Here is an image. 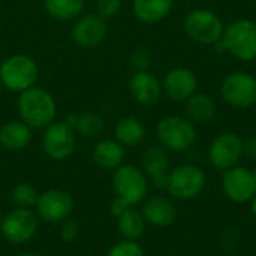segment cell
I'll list each match as a JSON object with an SVG mask.
<instances>
[{
    "label": "cell",
    "mask_w": 256,
    "mask_h": 256,
    "mask_svg": "<svg viewBox=\"0 0 256 256\" xmlns=\"http://www.w3.org/2000/svg\"><path fill=\"white\" fill-rule=\"evenodd\" d=\"M116 200L111 204V213L120 218L128 208L140 204L148 190V180L144 171L135 165H122L112 176Z\"/></svg>",
    "instance_id": "cell-1"
},
{
    "label": "cell",
    "mask_w": 256,
    "mask_h": 256,
    "mask_svg": "<svg viewBox=\"0 0 256 256\" xmlns=\"http://www.w3.org/2000/svg\"><path fill=\"white\" fill-rule=\"evenodd\" d=\"M16 111L20 120L32 129H45L54 122L57 105L48 90L33 86L18 93Z\"/></svg>",
    "instance_id": "cell-2"
},
{
    "label": "cell",
    "mask_w": 256,
    "mask_h": 256,
    "mask_svg": "<svg viewBox=\"0 0 256 256\" xmlns=\"http://www.w3.org/2000/svg\"><path fill=\"white\" fill-rule=\"evenodd\" d=\"M216 51L228 52L242 62L256 58V21L238 18L225 26L222 38L214 44Z\"/></svg>",
    "instance_id": "cell-3"
},
{
    "label": "cell",
    "mask_w": 256,
    "mask_h": 256,
    "mask_svg": "<svg viewBox=\"0 0 256 256\" xmlns=\"http://www.w3.org/2000/svg\"><path fill=\"white\" fill-rule=\"evenodd\" d=\"M156 136L164 148L174 153H183L195 144L196 128L188 117L166 116L158 122Z\"/></svg>",
    "instance_id": "cell-4"
},
{
    "label": "cell",
    "mask_w": 256,
    "mask_h": 256,
    "mask_svg": "<svg viewBox=\"0 0 256 256\" xmlns=\"http://www.w3.org/2000/svg\"><path fill=\"white\" fill-rule=\"evenodd\" d=\"M39 78L36 62L26 54H14L6 57L0 64V81L3 88L21 93L33 86Z\"/></svg>",
    "instance_id": "cell-5"
},
{
    "label": "cell",
    "mask_w": 256,
    "mask_h": 256,
    "mask_svg": "<svg viewBox=\"0 0 256 256\" xmlns=\"http://www.w3.org/2000/svg\"><path fill=\"white\" fill-rule=\"evenodd\" d=\"M186 36L200 45H214L224 34L225 24L222 18L212 9H192L183 22Z\"/></svg>",
    "instance_id": "cell-6"
},
{
    "label": "cell",
    "mask_w": 256,
    "mask_h": 256,
    "mask_svg": "<svg viewBox=\"0 0 256 256\" xmlns=\"http://www.w3.org/2000/svg\"><path fill=\"white\" fill-rule=\"evenodd\" d=\"M206 182V172L200 166L184 164L170 170L165 189L176 200L190 201L204 190Z\"/></svg>",
    "instance_id": "cell-7"
},
{
    "label": "cell",
    "mask_w": 256,
    "mask_h": 256,
    "mask_svg": "<svg viewBox=\"0 0 256 256\" xmlns=\"http://www.w3.org/2000/svg\"><path fill=\"white\" fill-rule=\"evenodd\" d=\"M224 100L237 110H246L256 105V78L246 72H232L220 84Z\"/></svg>",
    "instance_id": "cell-8"
},
{
    "label": "cell",
    "mask_w": 256,
    "mask_h": 256,
    "mask_svg": "<svg viewBox=\"0 0 256 256\" xmlns=\"http://www.w3.org/2000/svg\"><path fill=\"white\" fill-rule=\"evenodd\" d=\"M76 146L75 130L63 120L52 122L45 128L42 135V148L44 153L52 160H64L72 156Z\"/></svg>",
    "instance_id": "cell-9"
},
{
    "label": "cell",
    "mask_w": 256,
    "mask_h": 256,
    "mask_svg": "<svg viewBox=\"0 0 256 256\" xmlns=\"http://www.w3.org/2000/svg\"><path fill=\"white\" fill-rule=\"evenodd\" d=\"M242 156L243 140L232 132H224L218 135L208 147V160L219 171H226L232 166H237Z\"/></svg>",
    "instance_id": "cell-10"
},
{
    "label": "cell",
    "mask_w": 256,
    "mask_h": 256,
    "mask_svg": "<svg viewBox=\"0 0 256 256\" xmlns=\"http://www.w3.org/2000/svg\"><path fill=\"white\" fill-rule=\"evenodd\" d=\"M222 189L236 204H246L256 195L255 172L244 166H232L224 171Z\"/></svg>",
    "instance_id": "cell-11"
},
{
    "label": "cell",
    "mask_w": 256,
    "mask_h": 256,
    "mask_svg": "<svg viewBox=\"0 0 256 256\" xmlns=\"http://www.w3.org/2000/svg\"><path fill=\"white\" fill-rule=\"evenodd\" d=\"M3 237L14 244L28 242L38 230V218L28 208H16L6 214L0 222Z\"/></svg>",
    "instance_id": "cell-12"
},
{
    "label": "cell",
    "mask_w": 256,
    "mask_h": 256,
    "mask_svg": "<svg viewBox=\"0 0 256 256\" xmlns=\"http://www.w3.org/2000/svg\"><path fill=\"white\" fill-rule=\"evenodd\" d=\"M108 34L106 20L98 14H82L80 15L70 30L74 42L81 48H94L100 45Z\"/></svg>",
    "instance_id": "cell-13"
},
{
    "label": "cell",
    "mask_w": 256,
    "mask_h": 256,
    "mask_svg": "<svg viewBox=\"0 0 256 256\" xmlns=\"http://www.w3.org/2000/svg\"><path fill=\"white\" fill-rule=\"evenodd\" d=\"M164 94L172 102H186L198 90L196 74L184 66L171 69L162 81Z\"/></svg>",
    "instance_id": "cell-14"
},
{
    "label": "cell",
    "mask_w": 256,
    "mask_h": 256,
    "mask_svg": "<svg viewBox=\"0 0 256 256\" xmlns=\"http://www.w3.org/2000/svg\"><path fill=\"white\" fill-rule=\"evenodd\" d=\"M39 216L48 224H58L66 220L74 210L72 196L60 189L44 192L36 202Z\"/></svg>",
    "instance_id": "cell-15"
},
{
    "label": "cell",
    "mask_w": 256,
    "mask_h": 256,
    "mask_svg": "<svg viewBox=\"0 0 256 256\" xmlns=\"http://www.w3.org/2000/svg\"><path fill=\"white\" fill-rule=\"evenodd\" d=\"M128 88H129L132 99L142 106L156 105L164 94L162 82L150 70L134 72V75L129 78Z\"/></svg>",
    "instance_id": "cell-16"
},
{
    "label": "cell",
    "mask_w": 256,
    "mask_h": 256,
    "mask_svg": "<svg viewBox=\"0 0 256 256\" xmlns=\"http://www.w3.org/2000/svg\"><path fill=\"white\" fill-rule=\"evenodd\" d=\"M141 164H142V171L147 176V178H150L156 188L165 189L166 177L170 172L168 150L164 148L160 144L148 146L142 153Z\"/></svg>",
    "instance_id": "cell-17"
},
{
    "label": "cell",
    "mask_w": 256,
    "mask_h": 256,
    "mask_svg": "<svg viewBox=\"0 0 256 256\" xmlns=\"http://www.w3.org/2000/svg\"><path fill=\"white\" fill-rule=\"evenodd\" d=\"M141 213L146 222L156 228H166L172 225L177 218V208L174 202L165 196H153L146 201Z\"/></svg>",
    "instance_id": "cell-18"
},
{
    "label": "cell",
    "mask_w": 256,
    "mask_h": 256,
    "mask_svg": "<svg viewBox=\"0 0 256 256\" xmlns=\"http://www.w3.org/2000/svg\"><path fill=\"white\" fill-rule=\"evenodd\" d=\"M174 8V0H132V12L142 24H156L165 20Z\"/></svg>",
    "instance_id": "cell-19"
},
{
    "label": "cell",
    "mask_w": 256,
    "mask_h": 256,
    "mask_svg": "<svg viewBox=\"0 0 256 256\" xmlns=\"http://www.w3.org/2000/svg\"><path fill=\"white\" fill-rule=\"evenodd\" d=\"M92 158L104 170H117L124 162L126 150L117 140H100L94 146Z\"/></svg>",
    "instance_id": "cell-20"
},
{
    "label": "cell",
    "mask_w": 256,
    "mask_h": 256,
    "mask_svg": "<svg viewBox=\"0 0 256 256\" xmlns=\"http://www.w3.org/2000/svg\"><path fill=\"white\" fill-rule=\"evenodd\" d=\"M32 141V128L21 120H12L0 128V146L10 152L26 148Z\"/></svg>",
    "instance_id": "cell-21"
},
{
    "label": "cell",
    "mask_w": 256,
    "mask_h": 256,
    "mask_svg": "<svg viewBox=\"0 0 256 256\" xmlns=\"http://www.w3.org/2000/svg\"><path fill=\"white\" fill-rule=\"evenodd\" d=\"M186 117L194 123V124H206L210 123L218 111L216 102L212 96L207 93H200L196 92L192 94L186 102Z\"/></svg>",
    "instance_id": "cell-22"
},
{
    "label": "cell",
    "mask_w": 256,
    "mask_h": 256,
    "mask_svg": "<svg viewBox=\"0 0 256 256\" xmlns=\"http://www.w3.org/2000/svg\"><path fill=\"white\" fill-rule=\"evenodd\" d=\"M114 136L123 147H136L146 138V126L136 117H123L116 123Z\"/></svg>",
    "instance_id": "cell-23"
},
{
    "label": "cell",
    "mask_w": 256,
    "mask_h": 256,
    "mask_svg": "<svg viewBox=\"0 0 256 256\" xmlns=\"http://www.w3.org/2000/svg\"><path fill=\"white\" fill-rule=\"evenodd\" d=\"M64 122L75 130V134L84 138H96L105 129L104 118L98 112L92 111L81 114H69Z\"/></svg>",
    "instance_id": "cell-24"
},
{
    "label": "cell",
    "mask_w": 256,
    "mask_h": 256,
    "mask_svg": "<svg viewBox=\"0 0 256 256\" xmlns=\"http://www.w3.org/2000/svg\"><path fill=\"white\" fill-rule=\"evenodd\" d=\"M84 0H44L45 12L57 21H72L82 15Z\"/></svg>",
    "instance_id": "cell-25"
},
{
    "label": "cell",
    "mask_w": 256,
    "mask_h": 256,
    "mask_svg": "<svg viewBox=\"0 0 256 256\" xmlns=\"http://www.w3.org/2000/svg\"><path fill=\"white\" fill-rule=\"evenodd\" d=\"M146 219L142 216V213H140L138 210H134L132 207L128 208L120 218H118V232L122 234V237L124 240H130V242H136L138 238H141L146 232Z\"/></svg>",
    "instance_id": "cell-26"
},
{
    "label": "cell",
    "mask_w": 256,
    "mask_h": 256,
    "mask_svg": "<svg viewBox=\"0 0 256 256\" xmlns=\"http://www.w3.org/2000/svg\"><path fill=\"white\" fill-rule=\"evenodd\" d=\"M12 201L20 206L21 208H28L32 206H34L38 202V192L33 186H30L28 183H20L12 189Z\"/></svg>",
    "instance_id": "cell-27"
},
{
    "label": "cell",
    "mask_w": 256,
    "mask_h": 256,
    "mask_svg": "<svg viewBox=\"0 0 256 256\" xmlns=\"http://www.w3.org/2000/svg\"><path fill=\"white\" fill-rule=\"evenodd\" d=\"M106 256H144V250L136 242L123 240L114 244Z\"/></svg>",
    "instance_id": "cell-28"
},
{
    "label": "cell",
    "mask_w": 256,
    "mask_h": 256,
    "mask_svg": "<svg viewBox=\"0 0 256 256\" xmlns=\"http://www.w3.org/2000/svg\"><path fill=\"white\" fill-rule=\"evenodd\" d=\"M130 66L136 70H148L152 66V54L146 48H136L130 54Z\"/></svg>",
    "instance_id": "cell-29"
},
{
    "label": "cell",
    "mask_w": 256,
    "mask_h": 256,
    "mask_svg": "<svg viewBox=\"0 0 256 256\" xmlns=\"http://www.w3.org/2000/svg\"><path fill=\"white\" fill-rule=\"evenodd\" d=\"M122 9V0H98L96 14L104 20L114 18Z\"/></svg>",
    "instance_id": "cell-30"
},
{
    "label": "cell",
    "mask_w": 256,
    "mask_h": 256,
    "mask_svg": "<svg viewBox=\"0 0 256 256\" xmlns=\"http://www.w3.org/2000/svg\"><path fill=\"white\" fill-rule=\"evenodd\" d=\"M78 231H80L78 224H76L75 220H68V219H66V222L62 225V234H60V236H62L63 242H66V243H72V242L76 238Z\"/></svg>",
    "instance_id": "cell-31"
},
{
    "label": "cell",
    "mask_w": 256,
    "mask_h": 256,
    "mask_svg": "<svg viewBox=\"0 0 256 256\" xmlns=\"http://www.w3.org/2000/svg\"><path fill=\"white\" fill-rule=\"evenodd\" d=\"M243 154L256 162V136H250L243 141Z\"/></svg>",
    "instance_id": "cell-32"
},
{
    "label": "cell",
    "mask_w": 256,
    "mask_h": 256,
    "mask_svg": "<svg viewBox=\"0 0 256 256\" xmlns=\"http://www.w3.org/2000/svg\"><path fill=\"white\" fill-rule=\"evenodd\" d=\"M252 214L255 216V219H256V195H255V198L252 200Z\"/></svg>",
    "instance_id": "cell-33"
},
{
    "label": "cell",
    "mask_w": 256,
    "mask_h": 256,
    "mask_svg": "<svg viewBox=\"0 0 256 256\" xmlns=\"http://www.w3.org/2000/svg\"><path fill=\"white\" fill-rule=\"evenodd\" d=\"M21 256H40L39 254H34V252H27V254H22Z\"/></svg>",
    "instance_id": "cell-34"
},
{
    "label": "cell",
    "mask_w": 256,
    "mask_h": 256,
    "mask_svg": "<svg viewBox=\"0 0 256 256\" xmlns=\"http://www.w3.org/2000/svg\"><path fill=\"white\" fill-rule=\"evenodd\" d=\"M2 92H3V84H2V81H0V94H2Z\"/></svg>",
    "instance_id": "cell-35"
},
{
    "label": "cell",
    "mask_w": 256,
    "mask_h": 256,
    "mask_svg": "<svg viewBox=\"0 0 256 256\" xmlns=\"http://www.w3.org/2000/svg\"><path fill=\"white\" fill-rule=\"evenodd\" d=\"M254 172H255V178H256V171H254Z\"/></svg>",
    "instance_id": "cell-36"
}]
</instances>
